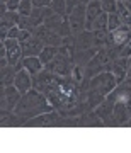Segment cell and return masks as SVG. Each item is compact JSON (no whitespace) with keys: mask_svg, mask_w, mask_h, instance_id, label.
Wrapping results in <instances>:
<instances>
[{"mask_svg":"<svg viewBox=\"0 0 131 153\" xmlns=\"http://www.w3.org/2000/svg\"><path fill=\"white\" fill-rule=\"evenodd\" d=\"M118 87V80L111 71H102L99 75L92 76L89 80L87 87V104L90 109H95L97 105H100L106 100V97L109 95L114 88Z\"/></svg>","mask_w":131,"mask_h":153,"instance_id":"1","label":"cell"},{"mask_svg":"<svg viewBox=\"0 0 131 153\" xmlns=\"http://www.w3.org/2000/svg\"><path fill=\"white\" fill-rule=\"evenodd\" d=\"M55 107L49 104V100L46 99L44 94H41L36 88H31L29 92L22 94L21 100L17 102L14 112L19 114L24 119H31L34 116H39L43 112H48V111H53Z\"/></svg>","mask_w":131,"mask_h":153,"instance_id":"2","label":"cell"},{"mask_svg":"<svg viewBox=\"0 0 131 153\" xmlns=\"http://www.w3.org/2000/svg\"><path fill=\"white\" fill-rule=\"evenodd\" d=\"M77 49L66 48V46H60V51L58 55L55 56V60L48 63L44 68H48L49 71H53L55 75L60 76H68L71 75V70L75 66V61H73V55H75Z\"/></svg>","mask_w":131,"mask_h":153,"instance_id":"3","label":"cell"},{"mask_svg":"<svg viewBox=\"0 0 131 153\" xmlns=\"http://www.w3.org/2000/svg\"><path fill=\"white\" fill-rule=\"evenodd\" d=\"M111 56L107 53V48H100L97 49V53L94 55V58L89 61V65L85 66V75L87 78H92V76L102 73V71H107L109 68V63H111Z\"/></svg>","mask_w":131,"mask_h":153,"instance_id":"4","label":"cell"},{"mask_svg":"<svg viewBox=\"0 0 131 153\" xmlns=\"http://www.w3.org/2000/svg\"><path fill=\"white\" fill-rule=\"evenodd\" d=\"M26 126H33V128H39V126H46V128L65 126V116H61L56 109H53V111H48V112H43V114L28 119Z\"/></svg>","mask_w":131,"mask_h":153,"instance_id":"5","label":"cell"},{"mask_svg":"<svg viewBox=\"0 0 131 153\" xmlns=\"http://www.w3.org/2000/svg\"><path fill=\"white\" fill-rule=\"evenodd\" d=\"M22 94L16 85L0 87V111H14Z\"/></svg>","mask_w":131,"mask_h":153,"instance_id":"6","label":"cell"},{"mask_svg":"<svg viewBox=\"0 0 131 153\" xmlns=\"http://www.w3.org/2000/svg\"><path fill=\"white\" fill-rule=\"evenodd\" d=\"M71 26V33L78 34L85 31V21H87V5L85 4H78V5L71 10V14H68Z\"/></svg>","mask_w":131,"mask_h":153,"instance_id":"7","label":"cell"},{"mask_svg":"<svg viewBox=\"0 0 131 153\" xmlns=\"http://www.w3.org/2000/svg\"><path fill=\"white\" fill-rule=\"evenodd\" d=\"M33 36H36L38 39H41L46 46H61V41H63V38H61L58 33H55V31H51V29H48L46 26H39V27L33 29Z\"/></svg>","mask_w":131,"mask_h":153,"instance_id":"8","label":"cell"},{"mask_svg":"<svg viewBox=\"0 0 131 153\" xmlns=\"http://www.w3.org/2000/svg\"><path fill=\"white\" fill-rule=\"evenodd\" d=\"M130 100H118L112 102V116H114V126H128L131 119V112L128 107Z\"/></svg>","mask_w":131,"mask_h":153,"instance_id":"9","label":"cell"},{"mask_svg":"<svg viewBox=\"0 0 131 153\" xmlns=\"http://www.w3.org/2000/svg\"><path fill=\"white\" fill-rule=\"evenodd\" d=\"M4 44H5V49H7L9 65L16 66L19 61H22V58H24V53H22V46H21V41H19V39L7 38L5 41H4Z\"/></svg>","mask_w":131,"mask_h":153,"instance_id":"10","label":"cell"},{"mask_svg":"<svg viewBox=\"0 0 131 153\" xmlns=\"http://www.w3.org/2000/svg\"><path fill=\"white\" fill-rule=\"evenodd\" d=\"M130 39H131V26L121 24L118 29L109 31V41H107V46H109V44H126Z\"/></svg>","mask_w":131,"mask_h":153,"instance_id":"11","label":"cell"},{"mask_svg":"<svg viewBox=\"0 0 131 153\" xmlns=\"http://www.w3.org/2000/svg\"><path fill=\"white\" fill-rule=\"evenodd\" d=\"M107 71H111L116 76L118 83L124 82L126 75H128V58H116V60H112L109 63Z\"/></svg>","mask_w":131,"mask_h":153,"instance_id":"12","label":"cell"},{"mask_svg":"<svg viewBox=\"0 0 131 153\" xmlns=\"http://www.w3.org/2000/svg\"><path fill=\"white\" fill-rule=\"evenodd\" d=\"M14 85L21 90V94L29 92L33 88V75L29 73V70H26V68L17 70L16 78H14Z\"/></svg>","mask_w":131,"mask_h":153,"instance_id":"13","label":"cell"},{"mask_svg":"<svg viewBox=\"0 0 131 153\" xmlns=\"http://www.w3.org/2000/svg\"><path fill=\"white\" fill-rule=\"evenodd\" d=\"M21 46H22L24 58H26V56H39V53L43 51V48L46 44H44L41 39H38L36 36H33V38H29L28 41L21 43Z\"/></svg>","mask_w":131,"mask_h":153,"instance_id":"14","label":"cell"},{"mask_svg":"<svg viewBox=\"0 0 131 153\" xmlns=\"http://www.w3.org/2000/svg\"><path fill=\"white\" fill-rule=\"evenodd\" d=\"M24 117L16 114L14 111H0V126L2 128H9V126H26Z\"/></svg>","mask_w":131,"mask_h":153,"instance_id":"15","label":"cell"},{"mask_svg":"<svg viewBox=\"0 0 131 153\" xmlns=\"http://www.w3.org/2000/svg\"><path fill=\"white\" fill-rule=\"evenodd\" d=\"M95 112H97L99 116H100V119H102L104 126H114V116H112V102L111 100H104L100 105H97L95 107Z\"/></svg>","mask_w":131,"mask_h":153,"instance_id":"16","label":"cell"},{"mask_svg":"<svg viewBox=\"0 0 131 153\" xmlns=\"http://www.w3.org/2000/svg\"><path fill=\"white\" fill-rule=\"evenodd\" d=\"M102 12L104 10H102L100 0H90V2L87 4V21H85V29H87V31H90L94 21H95Z\"/></svg>","mask_w":131,"mask_h":153,"instance_id":"17","label":"cell"},{"mask_svg":"<svg viewBox=\"0 0 131 153\" xmlns=\"http://www.w3.org/2000/svg\"><path fill=\"white\" fill-rule=\"evenodd\" d=\"M78 126H82V128H90V126H104L102 119H100V116L95 112V109L92 111H87V112H83V114L78 116Z\"/></svg>","mask_w":131,"mask_h":153,"instance_id":"18","label":"cell"},{"mask_svg":"<svg viewBox=\"0 0 131 153\" xmlns=\"http://www.w3.org/2000/svg\"><path fill=\"white\" fill-rule=\"evenodd\" d=\"M97 53V48H89V49H77L75 55H73V61L75 65L80 66H87L89 61L94 58V55Z\"/></svg>","mask_w":131,"mask_h":153,"instance_id":"19","label":"cell"},{"mask_svg":"<svg viewBox=\"0 0 131 153\" xmlns=\"http://www.w3.org/2000/svg\"><path fill=\"white\" fill-rule=\"evenodd\" d=\"M22 65H24L26 70H29V73L33 76H36L44 68V63L39 60V56H26V58H22Z\"/></svg>","mask_w":131,"mask_h":153,"instance_id":"20","label":"cell"},{"mask_svg":"<svg viewBox=\"0 0 131 153\" xmlns=\"http://www.w3.org/2000/svg\"><path fill=\"white\" fill-rule=\"evenodd\" d=\"M75 43H77V49H89L94 48V36L92 31H82V33L75 34Z\"/></svg>","mask_w":131,"mask_h":153,"instance_id":"21","label":"cell"},{"mask_svg":"<svg viewBox=\"0 0 131 153\" xmlns=\"http://www.w3.org/2000/svg\"><path fill=\"white\" fill-rule=\"evenodd\" d=\"M17 68L16 66H5V68H0V85L2 87H9V85H14V78H16Z\"/></svg>","mask_w":131,"mask_h":153,"instance_id":"22","label":"cell"},{"mask_svg":"<svg viewBox=\"0 0 131 153\" xmlns=\"http://www.w3.org/2000/svg\"><path fill=\"white\" fill-rule=\"evenodd\" d=\"M19 19H21V14L17 10H7L4 16H0V26H5V27H16L19 26Z\"/></svg>","mask_w":131,"mask_h":153,"instance_id":"23","label":"cell"},{"mask_svg":"<svg viewBox=\"0 0 131 153\" xmlns=\"http://www.w3.org/2000/svg\"><path fill=\"white\" fill-rule=\"evenodd\" d=\"M94 36V48H106L107 41H109V29H99V31H92Z\"/></svg>","mask_w":131,"mask_h":153,"instance_id":"24","label":"cell"},{"mask_svg":"<svg viewBox=\"0 0 131 153\" xmlns=\"http://www.w3.org/2000/svg\"><path fill=\"white\" fill-rule=\"evenodd\" d=\"M58 51H60V46H44L43 51L39 53V60L44 63V66L51 63V61L55 60V56L58 55Z\"/></svg>","mask_w":131,"mask_h":153,"instance_id":"25","label":"cell"},{"mask_svg":"<svg viewBox=\"0 0 131 153\" xmlns=\"http://www.w3.org/2000/svg\"><path fill=\"white\" fill-rule=\"evenodd\" d=\"M118 14H119V19L123 24L131 26V9L121 0H118Z\"/></svg>","mask_w":131,"mask_h":153,"instance_id":"26","label":"cell"},{"mask_svg":"<svg viewBox=\"0 0 131 153\" xmlns=\"http://www.w3.org/2000/svg\"><path fill=\"white\" fill-rule=\"evenodd\" d=\"M107 19H109V14H106V12H102L100 16L94 21L92 27H90V31H99V29H107Z\"/></svg>","mask_w":131,"mask_h":153,"instance_id":"27","label":"cell"},{"mask_svg":"<svg viewBox=\"0 0 131 153\" xmlns=\"http://www.w3.org/2000/svg\"><path fill=\"white\" fill-rule=\"evenodd\" d=\"M51 10L55 14H61V16H68L66 14V0H51Z\"/></svg>","mask_w":131,"mask_h":153,"instance_id":"28","label":"cell"},{"mask_svg":"<svg viewBox=\"0 0 131 153\" xmlns=\"http://www.w3.org/2000/svg\"><path fill=\"white\" fill-rule=\"evenodd\" d=\"M34 5H33V0H22L17 12L21 14V16H31V12H33Z\"/></svg>","mask_w":131,"mask_h":153,"instance_id":"29","label":"cell"},{"mask_svg":"<svg viewBox=\"0 0 131 153\" xmlns=\"http://www.w3.org/2000/svg\"><path fill=\"white\" fill-rule=\"evenodd\" d=\"M100 4H102V10L106 14L118 12V0H100Z\"/></svg>","mask_w":131,"mask_h":153,"instance_id":"30","label":"cell"},{"mask_svg":"<svg viewBox=\"0 0 131 153\" xmlns=\"http://www.w3.org/2000/svg\"><path fill=\"white\" fill-rule=\"evenodd\" d=\"M123 24L119 19V14L118 12H114V14H109V19H107V29L109 31H114V29H118Z\"/></svg>","mask_w":131,"mask_h":153,"instance_id":"31","label":"cell"},{"mask_svg":"<svg viewBox=\"0 0 131 153\" xmlns=\"http://www.w3.org/2000/svg\"><path fill=\"white\" fill-rule=\"evenodd\" d=\"M29 38H33V31H29V29H21V31H19V41H21V43H24V41H28Z\"/></svg>","mask_w":131,"mask_h":153,"instance_id":"32","label":"cell"},{"mask_svg":"<svg viewBox=\"0 0 131 153\" xmlns=\"http://www.w3.org/2000/svg\"><path fill=\"white\" fill-rule=\"evenodd\" d=\"M22 0H9L7 2V7H9V10H17L19 9V5H21Z\"/></svg>","mask_w":131,"mask_h":153,"instance_id":"33","label":"cell"},{"mask_svg":"<svg viewBox=\"0 0 131 153\" xmlns=\"http://www.w3.org/2000/svg\"><path fill=\"white\" fill-rule=\"evenodd\" d=\"M19 31H21V27H19V26H16V27H10V31H9V36H7V38L17 39V38H19Z\"/></svg>","mask_w":131,"mask_h":153,"instance_id":"34","label":"cell"},{"mask_svg":"<svg viewBox=\"0 0 131 153\" xmlns=\"http://www.w3.org/2000/svg\"><path fill=\"white\" fill-rule=\"evenodd\" d=\"M51 0H33V5L34 7H49Z\"/></svg>","mask_w":131,"mask_h":153,"instance_id":"35","label":"cell"},{"mask_svg":"<svg viewBox=\"0 0 131 153\" xmlns=\"http://www.w3.org/2000/svg\"><path fill=\"white\" fill-rule=\"evenodd\" d=\"M128 75H131V56L128 58Z\"/></svg>","mask_w":131,"mask_h":153,"instance_id":"36","label":"cell"},{"mask_svg":"<svg viewBox=\"0 0 131 153\" xmlns=\"http://www.w3.org/2000/svg\"><path fill=\"white\" fill-rule=\"evenodd\" d=\"M80 2H82V4H85V5H87L89 2H90V0H80Z\"/></svg>","mask_w":131,"mask_h":153,"instance_id":"37","label":"cell"},{"mask_svg":"<svg viewBox=\"0 0 131 153\" xmlns=\"http://www.w3.org/2000/svg\"><path fill=\"white\" fill-rule=\"evenodd\" d=\"M128 126H130V128H131V119H130V123H128Z\"/></svg>","mask_w":131,"mask_h":153,"instance_id":"38","label":"cell"},{"mask_svg":"<svg viewBox=\"0 0 131 153\" xmlns=\"http://www.w3.org/2000/svg\"><path fill=\"white\" fill-rule=\"evenodd\" d=\"M0 2H9V0H0Z\"/></svg>","mask_w":131,"mask_h":153,"instance_id":"39","label":"cell"}]
</instances>
